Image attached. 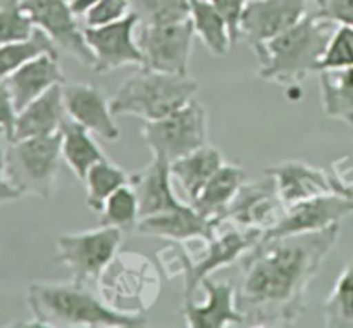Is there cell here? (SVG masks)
Here are the masks:
<instances>
[{
  "mask_svg": "<svg viewBox=\"0 0 353 328\" xmlns=\"http://www.w3.org/2000/svg\"><path fill=\"white\" fill-rule=\"evenodd\" d=\"M341 224L259 240L240 259L236 307L243 327H293L307 311V292L340 238Z\"/></svg>",
  "mask_w": 353,
  "mask_h": 328,
  "instance_id": "cell-1",
  "label": "cell"
},
{
  "mask_svg": "<svg viewBox=\"0 0 353 328\" xmlns=\"http://www.w3.org/2000/svg\"><path fill=\"white\" fill-rule=\"evenodd\" d=\"M26 302L31 323L43 328H141L147 320L141 314H123L107 306L86 287L72 282H34L28 287Z\"/></svg>",
  "mask_w": 353,
  "mask_h": 328,
  "instance_id": "cell-2",
  "label": "cell"
},
{
  "mask_svg": "<svg viewBox=\"0 0 353 328\" xmlns=\"http://www.w3.org/2000/svg\"><path fill=\"white\" fill-rule=\"evenodd\" d=\"M336 26L310 10L281 35L252 47L259 62V78L285 88L302 86L312 73L321 71V62Z\"/></svg>",
  "mask_w": 353,
  "mask_h": 328,
  "instance_id": "cell-3",
  "label": "cell"
},
{
  "mask_svg": "<svg viewBox=\"0 0 353 328\" xmlns=\"http://www.w3.org/2000/svg\"><path fill=\"white\" fill-rule=\"evenodd\" d=\"M264 231L221 223L216 233L203 238L202 254H190L183 242H171L157 252L159 266L169 280L181 275L185 278V300H193L202 280L212 273L240 261L262 238Z\"/></svg>",
  "mask_w": 353,
  "mask_h": 328,
  "instance_id": "cell-4",
  "label": "cell"
},
{
  "mask_svg": "<svg viewBox=\"0 0 353 328\" xmlns=\"http://www.w3.org/2000/svg\"><path fill=\"white\" fill-rule=\"evenodd\" d=\"M196 92L199 81L190 75H172L140 68L121 83L110 99V109L114 116H134L143 121H155L195 99Z\"/></svg>",
  "mask_w": 353,
  "mask_h": 328,
  "instance_id": "cell-5",
  "label": "cell"
},
{
  "mask_svg": "<svg viewBox=\"0 0 353 328\" xmlns=\"http://www.w3.org/2000/svg\"><path fill=\"white\" fill-rule=\"evenodd\" d=\"M100 299L123 314H141L162 292V269L145 254L119 251L97 280Z\"/></svg>",
  "mask_w": 353,
  "mask_h": 328,
  "instance_id": "cell-6",
  "label": "cell"
},
{
  "mask_svg": "<svg viewBox=\"0 0 353 328\" xmlns=\"http://www.w3.org/2000/svg\"><path fill=\"white\" fill-rule=\"evenodd\" d=\"M61 159V131L12 140L7 151V180L23 195L48 200L55 192Z\"/></svg>",
  "mask_w": 353,
  "mask_h": 328,
  "instance_id": "cell-7",
  "label": "cell"
},
{
  "mask_svg": "<svg viewBox=\"0 0 353 328\" xmlns=\"http://www.w3.org/2000/svg\"><path fill=\"white\" fill-rule=\"evenodd\" d=\"M348 161V155H343L324 168L302 161H285L265 168V173L274 176L279 195L286 206L321 195L353 199V169Z\"/></svg>",
  "mask_w": 353,
  "mask_h": 328,
  "instance_id": "cell-8",
  "label": "cell"
},
{
  "mask_svg": "<svg viewBox=\"0 0 353 328\" xmlns=\"http://www.w3.org/2000/svg\"><path fill=\"white\" fill-rule=\"evenodd\" d=\"M123 238V230L102 224L93 230L62 233L55 242V261L71 273L72 283L88 287L97 283L103 268L121 251Z\"/></svg>",
  "mask_w": 353,
  "mask_h": 328,
  "instance_id": "cell-9",
  "label": "cell"
},
{
  "mask_svg": "<svg viewBox=\"0 0 353 328\" xmlns=\"http://www.w3.org/2000/svg\"><path fill=\"white\" fill-rule=\"evenodd\" d=\"M207 137V110L196 99H192L161 119L145 121L141 126L145 145L152 154L161 155L169 162L205 145Z\"/></svg>",
  "mask_w": 353,
  "mask_h": 328,
  "instance_id": "cell-10",
  "label": "cell"
},
{
  "mask_svg": "<svg viewBox=\"0 0 353 328\" xmlns=\"http://www.w3.org/2000/svg\"><path fill=\"white\" fill-rule=\"evenodd\" d=\"M192 19L165 24H138L137 40L143 55L141 68L188 75L193 48Z\"/></svg>",
  "mask_w": 353,
  "mask_h": 328,
  "instance_id": "cell-11",
  "label": "cell"
},
{
  "mask_svg": "<svg viewBox=\"0 0 353 328\" xmlns=\"http://www.w3.org/2000/svg\"><path fill=\"white\" fill-rule=\"evenodd\" d=\"M138 17L130 12L123 19L105 26H85V38L93 54V71L107 75L126 66L143 64V55L137 40Z\"/></svg>",
  "mask_w": 353,
  "mask_h": 328,
  "instance_id": "cell-12",
  "label": "cell"
},
{
  "mask_svg": "<svg viewBox=\"0 0 353 328\" xmlns=\"http://www.w3.org/2000/svg\"><path fill=\"white\" fill-rule=\"evenodd\" d=\"M34 28L43 31L59 50L72 55L79 64L93 68V54L85 38V28L71 10L69 0H21Z\"/></svg>",
  "mask_w": 353,
  "mask_h": 328,
  "instance_id": "cell-13",
  "label": "cell"
},
{
  "mask_svg": "<svg viewBox=\"0 0 353 328\" xmlns=\"http://www.w3.org/2000/svg\"><path fill=\"white\" fill-rule=\"evenodd\" d=\"M286 207L274 176L264 171L262 178L245 182L240 186L221 223L268 231L281 220Z\"/></svg>",
  "mask_w": 353,
  "mask_h": 328,
  "instance_id": "cell-14",
  "label": "cell"
},
{
  "mask_svg": "<svg viewBox=\"0 0 353 328\" xmlns=\"http://www.w3.org/2000/svg\"><path fill=\"white\" fill-rule=\"evenodd\" d=\"M353 214V199L343 195H321L300 200L286 207L281 220L262 233L261 240L290 237V235L310 233L341 224Z\"/></svg>",
  "mask_w": 353,
  "mask_h": 328,
  "instance_id": "cell-15",
  "label": "cell"
},
{
  "mask_svg": "<svg viewBox=\"0 0 353 328\" xmlns=\"http://www.w3.org/2000/svg\"><path fill=\"white\" fill-rule=\"evenodd\" d=\"M307 6L309 0H248L240 40L255 47L278 37L309 12Z\"/></svg>",
  "mask_w": 353,
  "mask_h": 328,
  "instance_id": "cell-16",
  "label": "cell"
},
{
  "mask_svg": "<svg viewBox=\"0 0 353 328\" xmlns=\"http://www.w3.org/2000/svg\"><path fill=\"white\" fill-rule=\"evenodd\" d=\"M68 116L78 121L92 133L105 138L107 142L119 140V126L114 121L110 100L92 83H64L62 85Z\"/></svg>",
  "mask_w": 353,
  "mask_h": 328,
  "instance_id": "cell-17",
  "label": "cell"
},
{
  "mask_svg": "<svg viewBox=\"0 0 353 328\" xmlns=\"http://www.w3.org/2000/svg\"><path fill=\"white\" fill-rule=\"evenodd\" d=\"M207 299L203 304L185 300L183 318L190 328L243 327V316L236 307V287L230 282H214L205 278L200 283Z\"/></svg>",
  "mask_w": 353,
  "mask_h": 328,
  "instance_id": "cell-18",
  "label": "cell"
},
{
  "mask_svg": "<svg viewBox=\"0 0 353 328\" xmlns=\"http://www.w3.org/2000/svg\"><path fill=\"white\" fill-rule=\"evenodd\" d=\"M217 224L196 213L190 202H183L172 209L152 214L138 220L137 233L162 238L169 242H188L209 238L216 233Z\"/></svg>",
  "mask_w": 353,
  "mask_h": 328,
  "instance_id": "cell-19",
  "label": "cell"
},
{
  "mask_svg": "<svg viewBox=\"0 0 353 328\" xmlns=\"http://www.w3.org/2000/svg\"><path fill=\"white\" fill-rule=\"evenodd\" d=\"M3 81H6L14 106L19 113L23 107H26L28 104L33 102L34 99L43 95L50 88L64 85L65 78L61 64H59V55L41 54L21 66Z\"/></svg>",
  "mask_w": 353,
  "mask_h": 328,
  "instance_id": "cell-20",
  "label": "cell"
},
{
  "mask_svg": "<svg viewBox=\"0 0 353 328\" xmlns=\"http://www.w3.org/2000/svg\"><path fill=\"white\" fill-rule=\"evenodd\" d=\"M172 180L171 162L155 154H152V161L141 171L131 175L130 183L137 192L140 218L152 216L183 204L174 193Z\"/></svg>",
  "mask_w": 353,
  "mask_h": 328,
  "instance_id": "cell-21",
  "label": "cell"
},
{
  "mask_svg": "<svg viewBox=\"0 0 353 328\" xmlns=\"http://www.w3.org/2000/svg\"><path fill=\"white\" fill-rule=\"evenodd\" d=\"M65 117L68 110H65L62 85H57L17 113L12 140L59 133Z\"/></svg>",
  "mask_w": 353,
  "mask_h": 328,
  "instance_id": "cell-22",
  "label": "cell"
},
{
  "mask_svg": "<svg viewBox=\"0 0 353 328\" xmlns=\"http://www.w3.org/2000/svg\"><path fill=\"white\" fill-rule=\"evenodd\" d=\"M245 182H247V173L241 166L224 162L217 169L216 175L207 182V185L196 195V199L190 204L195 207L196 213H200L203 218L219 226L228 207L233 202L234 195Z\"/></svg>",
  "mask_w": 353,
  "mask_h": 328,
  "instance_id": "cell-23",
  "label": "cell"
},
{
  "mask_svg": "<svg viewBox=\"0 0 353 328\" xmlns=\"http://www.w3.org/2000/svg\"><path fill=\"white\" fill-rule=\"evenodd\" d=\"M223 164L224 157L221 151L205 144L196 151L172 161L171 173L172 178L179 183L185 195L188 197V202H192Z\"/></svg>",
  "mask_w": 353,
  "mask_h": 328,
  "instance_id": "cell-24",
  "label": "cell"
},
{
  "mask_svg": "<svg viewBox=\"0 0 353 328\" xmlns=\"http://www.w3.org/2000/svg\"><path fill=\"white\" fill-rule=\"evenodd\" d=\"M61 154L62 161L78 180L85 178L95 162L105 159V154L93 138L92 131L69 116L61 126Z\"/></svg>",
  "mask_w": 353,
  "mask_h": 328,
  "instance_id": "cell-25",
  "label": "cell"
},
{
  "mask_svg": "<svg viewBox=\"0 0 353 328\" xmlns=\"http://www.w3.org/2000/svg\"><path fill=\"white\" fill-rule=\"evenodd\" d=\"M321 102L331 119L353 126V66L319 71Z\"/></svg>",
  "mask_w": 353,
  "mask_h": 328,
  "instance_id": "cell-26",
  "label": "cell"
},
{
  "mask_svg": "<svg viewBox=\"0 0 353 328\" xmlns=\"http://www.w3.org/2000/svg\"><path fill=\"white\" fill-rule=\"evenodd\" d=\"M190 19L195 35L210 54L223 57L231 50L233 41L228 24L209 0H190Z\"/></svg>",
  "mask_w": 353,
  "mask_h": 328,
  "instance_id": "cell-27",
  "label": "cell"
},
{
  "mask_svg": "<svg viewBox=\"0 0 353 328\" xmlns=\"http://www.w3.org/2000/svg\"><path fill=\"white\" fill-rule=\"evenodd\" d=\"M131 175H128L121 166L109 159L95 162L83 178L86 185V206L92 213L99 214L105 200L121 186L130 183Z\"/></svg>",
  "mask_w": 353,
  "mask_h": 328,
  "instance_id": "cell-28",
  "label": "cell"
},
{
  "mask_svg": "<svg viewBox=\"0 0 353 328\" xmlns=\"http://www.w3.org/2000/svg\"><path fill=\"white\" fill-rule=\"evenodd\" d=\"M324 325L353 328V259L343 266L324 302Z\"/></svg>",
  "mask_w": 353,
  "mask_h": 328,
  "instance_id": "cell-29",
  "label": "cell"
},
{
  "mask_svg": "<svg viewBox=\"0 0 353 328\" xmlns=\"http://www.w3.org/2000/svg\"><path fill=\"white\" fill-rule=\"evenodd\" d=\"M41 54L59 55V48L38 28L28 40L0 45V81Z\"/></svg>",
  "mask_w": 353,
  "mask_h": 328,
  "instance_id": "cell-30",
  "label": "cell"
},
{
  "mask_svg": "<svg viewBox=\"0 0 353 328\" xmlns=\"http://www.w3.org/2000/svg\"><path fill=\"white\" fill-rule=\"evenodd\" d=\"M140 220L138 197L131 183L117 189L103 204L99 213V223L102 226H114L123 231L137 230Z\"/></svg>",
  "mask_w": 353,
  "mask_h": 328,
  "instance_id": "cell-31",
  "label": "cell"
},
{
  "mask_svg": "<svg viewBox=\"0 0 353 328\" xmlns=\"http://www.w3.org/2000/svg\"><path fill=\"white\" fill-rule=\"evenodd\" d=\"M138 24H165L190 17V0H130Z\"/></svg>",
  "mask_w": 353,
  "mask_h": 328,
  "instance_id": "cell-32",
  "label": "cell"
},
{
  "mask_svg": "<svg viewBox=\"0 0 353 328\" xmlns=\"http://www.w3.org/2000/svg\"><path fill=\"white\" fill-rule=\"evenodd\" d=\"M34 30L21 0H0V45L28 40Z\"/></svg>",
  "mask_w": 353,
  "mask_h": 328,
  "instance_id": "cell-33",
  "label": "cell"
},
{
  "mask_svg": "<svg viewBox=\"0 0 353 328\" xmlns=\"http://www.w3.org/2000/svg\"><path fill=\"white\" fill-rule=\"evenodd\" d=\"M353 66V28L338 24L331 35L330 45L326 48L321 71L323 69H341Z\"/></svg>",
  "mask_w": 353,
  "mask_h": 328,
  "instance_id": "cell-34",
  "label": "cell"
},
{
  "mask_svg": "<svg viewBox=\"0 0 353 328\" xmlns=\"http://www.w3.org/2000/svg\"><path fill=\"white\" fill-rule=\"evenodd\" d=\"M130 12V0H100V2L85 16V26H105V24L114 23V21L123 19V17L128 16Z\"/></svg>",
  "mask_w": 353,
  "mask_h": 328,
  "instance_id": "cell-35",
  "label": "cell"
},
{
  "mask_svg": "<svg viewBox=\"0 0 353 328\" xmlns=\"http://www.w3.org/2000/svg\"><path fill=\"white\" fill-rule=\"evenodd\" d=\"M209 2L212 3L214 9L221 14L224 23L228 24L231 41H233V45H236V41H240L241 19H243L248 0H209Z\"/></svg>",
  "mask_w": 353,
  "mask_h": 328,
  "instance_id": "cell-36",
  "label": "cell"
},
{
  "mask_svg": "<svg viewBox=\"0 0 353 328\" xmlns=\"http://www.w3.org/2000/svg\"><path fill=\"white\" fill-rule=\"evenodd\" d=\"M314 10L331 23L353 28V0H316Z\"/></svg>",
  "mask_w": 353,
  "mask_h": 328,
  "instance_id": "cell-37",
  "label": "cell"
},
{
  "mask_svg": "<svg viewBox=\"0 0 353 328\" xmlns=\"http://www.w3.org/2000/svg\"><path fill=\"white\" fill-rule=\"evenodd\" d=\"M10 140L0 131V206L21 199L23 193L7 180V151Z\"/></svg>",
  "mask_w": 353,
  "mask_h": 328,
  "instance_id": "cell-38",
  "label": "cell"
},
{
  "mask_svg": "<svg viewBox=\"0 0 353 328\" xmlns=\"http://www.w3.org/2000/svg\"><path fill=\"white\" fill-rule=\"evenodd\" d=\"M17 109L12 102L9 88H7L6 81H0V131L6 135L9 140H12L14 135V124H16Z\"/></svg>",
  "mask_w": 353,
  "mask_h": 328,
  "instance_id": "cell-39",
  "label": "cell"
},
{
  "mask_svg": "<svg viewBox=\"0 0 353 328\" xmlns=\"http://www.w3.org/2000/svg\"><path fill=\"white\" fill-rule=\"evenodd\" d=\"M99 2L100 0H69V6H71V10L76 16L85 17Z\"/></svg>",
  "mask_w": 353,
  "mask_h": 328,
  "instance_id": "cell-40",
  "label": "cell"
}]
</instances>
